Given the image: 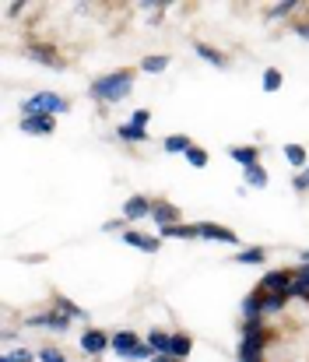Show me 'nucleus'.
Instances as JSON below:
<instances>
[{
  "instance_id": "nucleus-4",
  "label": "nucleus",
  "mask_w": 309,
  "mask_h": 362,
  "mask_svg": "<svg viewBox=\"0 0 309 362\" xmlns=\"http://www.w3.org/2000/svg\"><path fill=\"white\" fill-rule=\"evenodd\" d=\"M288 285H292V274H288V271H267V274L260 278L257 292H260V296H274V292H288Z\"/></svg>"
},
{
  "instance_id": "nucleus-31",
  "label": "nucleus",
  "mask_w": 309,
  "mask_h": 362,
  "mask_svg": "<svg viewBox=\"0 0 309 362\" xmlns=\"http://www.w3.org/2000/svg\"><path fill=\"white\" fill-rule=\"evenodd\" d=\"M296 7H299L296 0H281V4H274V7L267 11V14H271V18H285V14H292Z\"/></svg>"
},
{
  "instance_id": "nucleus-28",
  "label": "nucleus",
  "mask_w": 309,
  "mask_h": 362,
  "mask_svg": "<svg viewBox=\"0 0 309 362\" xmlns=\"http://www.w3.org/2000/svg\"><path fill=\"white\" fill-rule=\"evenodd\" d=\"M292 296L288 292H274V296H264V317L267 313H278V310H285V303H288Z\"/></svg>"
},
{
  "instance_id": "nucleus-35",
  "label": "nucleus",
  "mask_w": 309,
  "mask_h": 362,
  "mask_svg": "<svg viewBox=\"0 0 309 362\" xmlns=\"http://www.w3.org/2000/svg\"><path fill=\"white\" fill-rule=\"evenodd\" d=\"M148 120H151V110H137V113L130 117V123H134V127H144Z\"/></svg>"
},
{
  "instance_id": "nucleus-26",
  "label": "nucleus",
  "mask_w": 309,
  "mask_h": 362,
  "mask_svg": "<svg viewBox=\"0 0 309 362\" xmlns=\"http://www.w3.org/2000/svg\"><path fill=\"white\" fill-rule=\"evenodd\" d=\"M281 151H285V158H288L296 169H306V165H309V162H306V148H303V144H285Z\"/></svg>"
},
{
  "instance_id": "nucleus-33",
  "label": "nucleus",
  "mask_w": 309,
  "mask_h": 362,
  "mask_svg": "<svg viewBox=\"0 0 309 362\" xmlns=\"http://www.w3.org/2000/svg\"><path fill=\"white\" fill-rule=\"evenodd\" d=\"M39 362H67L60 349H39Z\"/></svg>"
},
{
  "instance_id": "nucleus-29",
  "label": "nucleus",
  "mask_w": 309,
  "mask_h": 362,
  "mask_svg": "<svg viewBox=\"0 0 309 362\" xmlns=\"http://www.w3.org/2000/svg\"><path fill=\"white\" fill-rule=\"evenodd\" d=\"M57 306H60V313H67L71 320H88V313H85L81 306H74L71 299H64V296H57Z\"/></svg>"
},
{
  "instance_id": "nucleus-21",
  "label": "nucleus",
  "mask_w": 309,
  "mask_h": 362,
  "mask_svg": "<svg viewBox=\"0 0 309 362\" xmlns=\"http://www.w3.org/2000/svg\"><path fill=\"white\" fill-rule=\"evenodd\" d=\"M267 260V250L264 246H246L235 253V264H264Z\"/></svg>"
},
{
  "instance_id": "nucleus-22",
  "label": "nucleus",
  "mask_w": 309,
  "mask_h": 362,
  "mask_svg": "<svg viewBox=\"0 0 309 362\" xmlns=\"http://www.w3.org/2000/svg\"><path fill=\"white\" fill-rule=\"evenodd\" d=\"M190 352H194V341H190L187 334H173V349H169V356L183 362L187 356H190Z\"/></svg>"
},
{
  "instance_id": "nucleus-9",
  "label": "nucleus",
  "mask_w": 309,
  "mask_h": 362,
  "mask_svg": "<svg viewBox=\"0 0 309 362\" xmlns=\"http://www.w3.org/2000/svg\"><path fill=\"white\" fill-rule=\"evenodd\" d=\"M141 345H144V341H141L134 331H116V334H112V341H109V349H112L119 359H127V356H130L134 349H141Z\"/></svg>"
},
{
  "instance_id": "nucleus-2",
  "label": "nucleus",
  "mask_w": 309,
  "mask_h": 362,
  "mask_svg": "<svg viewBox=\"0 0 309 362\" xmlns=\"http://www.w3.org/2000/svg\"><path fill=\"white\" fill-rule=\"evenodd\" d=\"M21 113L25 117H35V113H49V117H64L71 113V103L64 95H53V92H35L21 103Z\"/></svg>"
},
{
  "instance_id": "nucleus-12",
  "label": "nucleus",
  "mask_w": 309,
  "mask_h": 362,
  "mask_svg": "<svg viewBox=\"0 0 309 362\" xmlns=\"http://www.w3.org/2000/svg\"><path fill=\"white\" fill-rule=\"evenodd\" d=\"M228 155L243 165V169H250V165H260V151L253 148V144H239V148H228Z\"/></svg>"
},
{
  "instance_id": "nucleus-20",
  "label": "nucleus",
  "mask_w": 309,
  "mask_h": 362,
  "mask_svg": "<svg viewBox=\"0 0 309 362\" xmlns=\"http://www.w3.org/2000/svg\"><path fill=\"white\" fill-rule=\"evenodd\" d=\"M243 180H246V187H253V190H264V187H267V173H264V165H250V169H243Z\"/></svg>"
},
{
  "instance_id": "nucleus-38",
  "label": "nucleus",
  "mask_w": 309,
  "mask_h": 362,
  "mask_svg": "<svg viewBox=\"0 0 309 362\" xmlns=\"http://www.w3.org/2000/svg\"><path fill=\"white\" fill-rule=\"evenodd\" d=\"M303 264H309V250H303Z\"/></svg>"
},
{
  "instance_id": "nucleus-1",
  "label": "nucleus",
  "mask_w": 309,
  "mask_h": 362,
  "mask_svg": "<svg viewBox=\"0 0 309 362\" xmlns=\"http://www.w3.org/2000/svg\"><path fill=\"white\" fill-rule=\"evenodd\" d=\"M130 88H134V71H112V74H103L92 81L88 95L95 103H119L130 95Z\"/></svg>"
},
{
  "instance_id": "nucleus-7",
  "label": "nucleus",
  "mask_w": 309,
  "mask_h": 362,
  "mask_svg": "<svg viewBox=\"0 0 309 362\" xmlns=\"http://www.w3.org/2000/svg\"><path fill=\"white\" fill-rule=\"evenodd\" d=\"M151 201L148 197H141V194H134L127 204H123V222H141V218H148L151 215Z\"/></svg>"
},
{
  "instance_id": "nucleus-19",
  "label": "nucleus",
  "mask_w": 309,
  "mask_h": 362,
  "mask_svg": "<svg viewBox=\"0 0 309 362\" xmlns=\"http://www.w3.org/2000/svg\"><path fill=\"white\" fill-rule=\"evenodd\" d=\"M194 53L197 57H204L207 64H214V67H225L228 60H225V53L221 49H214V46H207V42H194Z\"/></svg>"
},
{
  "instance_id": "nucleus-32",
  "label": "nucleus",
  "mask_w": 309,
  "mask_h": 362,
  "mask_svg": "<svg viewBox=\"0 0 309 362\" xmlns=\"http://www.w3.org/2000/svg\"><path fill=\"white\" fill-rule=\"evenodd\" d=\"M0 362H32V352L28 349H14V352H4Z\"/></svg>"
},
{
  "instance_id": "nucleus-10",
  "label": "nucleus",
  "mask_w": 309,
  "mask_h": 362,
  "mask_svg": "<svg viewBox=\"0 0 309 362\" xmlns=\"http://www.w3.org/2000/svg\"><path fill=\"white\" fill-rule=\"evenodd\" d=\"M197 233L201 240H211V243H239V236L225 226H214V222H197Z\"/></svg>"
},
{
  "instance_id": "nucleus-6",
  "label": "nucleus",
  "mask_w": 309,
  "mask_h": 362,
  "mask_svg": "<svg viewBox=\"0 0 309 362\" xmlns=\"http://www.w3.org/2000/svg\"><path fill=\"white\" fill-rule=\"evenodd\" d=\"M109 341H112V334L88 327V331L81 334V352H85V356H103L105 349H109Z\"/></svg>"
},
{
  "instance_id": "nucleus-17",
  "label": "nucleus",
  "mask_w": 309,
  "mask_h": 362,
  "mask_svg": "<svg viewBox=\"0 0 309 362\" xmlns=\"http://www.w3.org/2000/svg\"><path fill=\"white\" fill-rule=\"evenodd\" d=\"M253 317H264V296L260 292H250L243 299V320H253Z\"/></svg>"
},
{
  "instance_id": "nucleus-34",
  "label": "nucleus",
  "mask_w": 309,
  "mask_h": 362,
  "mask_svg": "<svg viewBox=\"0 0 309 362\" xmlns=\"http://www.w3.org/2000/svg\"><path fill=\"white\" fill-rule=\"evenodd\" d=\"M292 187H296V190H309V165L296 176V180H292Z\"/></svg>"
},
{
  "instance_id": "nucleus-23",
  "label": "nucleus",
  "mask_w": 309,
  "mask_h": 362,
  "mask_svg": "<svg viewBox=\"0 0 309 362\" xmlns=\"http://www.w3.org/2000/svg\"><path fill=\"white\" fill-rule=\"evenodd\" d=\"M25 53H28V57H35V60H42L46 67L60 71V60H57V53H53V49H46V46H28Z\"/></svg>"
},
{
  "instance_id": "nucleus-25",
  "label": "nucleus",
  "mask_w": 309,
  "mask_h": 362,
  "mask_svg": "<svg viewBox=\"0 0 309 362\" xmlns=\"http://www.w3.org/2000/svg\"><path fill=\"white\" fill-rule=\"evenodd\" d=\"M281 85H285L281 71H278V67H267V71H264V78H260V88H264V92H278Z\"/></svg>"
},
{
  "instance_id": "nucleus-15",
  "label": "nucleus",
  "mask_w": 309,
  "mask_h": 362,
  "mask_svg": "<svg viewBox=\"0 0 309 362\" xmlns=\"http://www.w3.org/2000/svg\"><path fill=\"white\" fill-rule=\"evenodd\" d=\"M162 148H165V155H187V151L194 148V141H190L187 134H169V137L162 141Z\"/></svg>"
},
{
  "instance_id": "nucleus-14",
  "label": "nucleus",
  "mask_w": 309,
  "mask_h": 362,
  "mask_svg": "<svg viewBox=\"0 0 309 362\" xmlns=\"http://www.w3.org/2000/svg\"><path fill=\"white\" fill-rule=\"evenodd\" d=\"M288 296H296V299H309V264H303V267L292 274Z\"/></svg>"
},
{
  "instance_id": "nucleus-30",
  "label": "nucleus",
  "mask_w": 309,
  "mask_h": 362,
  "mask_svg": "<svg viewBox=\"0 0 309 362\" xmlns=\"http://www.w3.org/2000/svg\"><path fill=\"white\" fill-rule=\"evenodd\" d=\"M187 162H190L194 169H207V151L201 148V144H194V148L187 151Z\"/></svg>"
},
{
  "instance_id": "nucleus-27",
  "label": "nucleus",
  "mask_w": 309,
  "mask_h": 362,
  "mask_svg": "<svg viewBox=\"0 0 309 362\" xmlns=\"http://www.w3.org/2000/svg\"><path fill=\"white\" fill-rule=\"evenodd\" d=\"M116 134H119L123 141H137V144H141V141H148V130H144V127H134V123L116 127Z\"/></svg>"
},
{
  "instance_id": "nucleus-11",
  "label": "nucleus",
  "mask_w": 309,
  "mask_h": 362,
  "mask_svg": "<svg viewBox=\"0 0 309 362\" xmlns=\"http://www.w3.org/2000/svg\"><path fill=\"white\" fill-rule=\"evenodd\" d=\"M57 123L49 113H35V117H21V134H53Z\"/></svg>"
},
{
  "instance_id": "nucleus-16",
  "label": "nucleus",
  "mask_w": 309,
  "mask_h": 362,
  "mask_svg": "<svg viewBox=\"0 0 309 362\" xmlns=\"http://www.w3.org/2000/svg\"><path fill=\"white\" fill-rule=\"evenodd\" d=\"M151 349H155V356H169V349H173V334H165L162 327H155V331H148V338H144Z\"/></svg>"
},
{
  "instance_id": "nucleus-3",
  "label": "nucleus",
  "mask_w": 309,
  "mask_h": 362,
  "mask_svg": "<svg viewBox=\"0 0 309 362\" xmlns=\"http://www.w3.org/2000/svg\"><path fill=\"white\" fill-rule=\"evenodd\" d=\"M264 345H267V334H264V331H260V334H243L235 359H239V362H260V356H264Z\"/></svg>"
},
{
  "instance_id": "nucleus-36",
  "label": "nucleus",
  "mask_w": 309,
  "mask_h": 362,
  "mask_svg": "<svg viewBox=\"0 0 309 362\" xmlns=\"http://www.w3.org/2000/svg\"><path fill=\"white\" fill-rule=\"evenodd\" d=\"M296 35H303V39H309V21H303V25H296Z\"/></svg>"
},
{
  "instance_id": "nucleus-5",
  "label": "nucleus",
  "mask_w": 309,
  "mask_h": 362,
  "mask_svg": "<svg viewBox=\"0 0 309 362\" xmlns=\"http://www.w3.org/2000/svg\"><path fill=\"white\" fill-rule=\"evenodd\" d=\"M25 327H49V331H57V334H64L67 327H71V317L67 313H39V317H28L25 320Z\"/></svg>"
},
{
  "instance_id": "nucleus-8",
  "label": "nucleus",
  "mask_w": 309,
  "mask_h": 362,
  "mask_svg": "<svg viewBox=\"0 0 309 362\" xmlns=\"http://www.w3.org/2000/svg\"><path fill=\"white\" fill-rule=\"evenodd\" d=\"M151 218H155V226L158 229H169V226H180V208L176 204H169V201H158L155 208H151Z\"/></svg>"
},
{
  "instance_id": "nucleus-24",
  "label": "nucleus",
  "mask_w": 309,
  "mask_h": 362,
  "mask_svg": "<svg viewBox=\"0 0 309 362\" xmlns=\"http://www.w3.org/2000/svg\"><path fill=\"white\" fill-rule=\"evenodd\" d=\"M165 67H169V57H158V53H151V57L141 60V71L144 74H162Z\"/></svg>"
},
{
  "instance_id": "nucleus-37",
  "label": "nucleus",
  "mask_w": 309,
  "mask_h": 362,
  "mask_svg": "<svg viewBox=\"0 0 309 362\" xmlns=\"http://www.w3.org/2000/svg\"><path fill=\"white\" fill-rule=\"evenodd\" d=\"M151 362H180V359H173V356H155Z\"/></svg>"
},
{
  "instance_id": "nucleus-18",
  "label": "nucleus",
  "mask_w": 309,
  "mask_h": 362,
  "mask_svg": "<svg viewBox=\"0 0 309 362\" xmlns=\"http://www.w3.org/2000/svg\"><path fill=\"white\" fill-rule=\"evenodd\" d=\"M162 236H169V240H201V233H197V226H169V229H158Z\"/></svg>"
},
{
  "instance_id": "nucleus-13",
  "label": "nucleus",
  "mask_w": 309,
  "mask_h": 362,
  "mask_svg": "<svg viewBox=\"0 0 309 362\" xmlns=\"http://www.w3.org/2000/svg\"><path fill=\"white\" fill-rule=\"evenodd\" d=\"M123 243H127V246H137V250H144V253H158V240H151V236H144V233H137V229H127V233H123Z\"/></svg>"
}]
</instances>
